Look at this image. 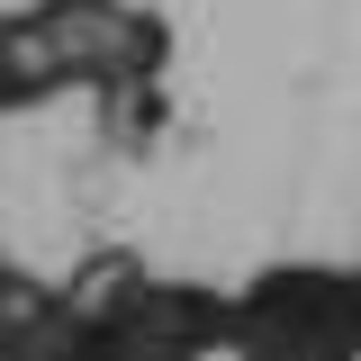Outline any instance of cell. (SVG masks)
<instances>
[]
</instances>
